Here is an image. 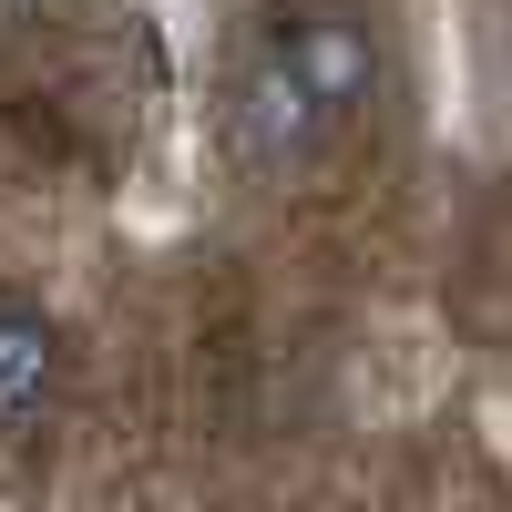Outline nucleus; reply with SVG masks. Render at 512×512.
Segmentation results:
<instances>
[{
    "label": "nucleus",
    "mask_w": 512,
    "mask_h": 512,
    "mask_svg": "<svg viewBox=\"0 0 512 512\" xmlns=\"http://www.w3.org/2000/svg\"><path fill=\"white\" fill-rule=\"evenodd\" d=\"M369 82H379L369 11H349V0L277 11L256 31L246 72H236V154H246V175H267V185L308 175L328 154V134L369 103Z\"/></svg>",
    "instance_id": "obj_1"
},
{
    "label": "nucleus",
    "mask_w": 512,
    "mask_h": 512,
    "mask_svg": "<svg viewBox=\"0 0 512 512\" xmlns=\"http://www.w3.org/2000/svg\"><path fill=\"white\" fill-rule=\"evenodd\" d=\"M62 390V328L21 308V297H0V431H21V420H41Z\"/></svg>",
    "instance_id": "obj_2"
}]
</instances>
